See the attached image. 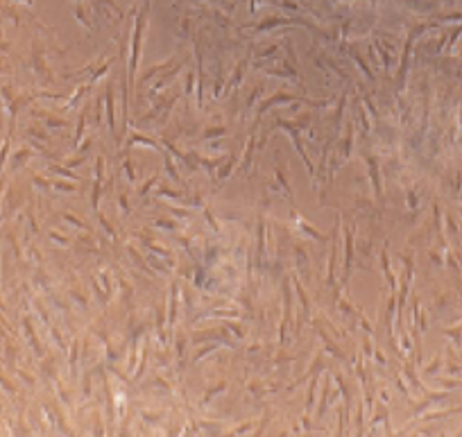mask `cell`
Returning <instances> with one entry per match:
<instances>
[{"mask_svg":"<svg viewBox=\"0 0 462 437\" xmlns=\"http://www.w3.org/2000/svg\"><path fill=\"white\" fill-rule=\"evenodd\" d=\"M152 0H143L141 9H134V23H132V36H129V64H127V91H134L136 84V70L141 61V45H143V32L148 25V14Z\"/></svg>","mask_w":462,"mask_h":437,"instance_id":"6da1fadb","label":"cell"},{"mask_svg":"<svg viewBox=\"0 0 462 437\" xmlns=\"http://www.w3.org/2000/svg\"><path fill=\"white\" fill-rule=\"evenodd\" d=\"M179 68H182V64H179V66H177V68H175V70H172V68H170V70H168V73H166V75H163V77H159V82H157V84H154V86H152V89H150V93H148V95H150V98H154V95H157V93H159V91H163V89H166V86H168V84H170V82H172V79H175V75H177V70H179Z\"/></svg>","mask_w":462,"mask_h":437,"instance_id":"7a4b0ae2","label":"cell"},{"mask_svg":"<svg viewBox=\"0 0 462 437\" xmlns=\"http://www.w3.org/2000/svg\"><path fill=\"white\" fill-rule=\"evenodd\" d=\"M104 104H107V125H109V132H116V116H113V86L107 89V98H104Z\"/></svg>","mask_w":462,"mask_h":437,"instance_id":"3957f363","label":"cell"},{"mask_svg":"<svg viewBox=\"0 0 462 437\" xmlns=\"http://www.w3.org/2000/svg\"><path fill=\"white\" fill-rule=\"evenodd\" d=\"M129 145H145V148H154L161 152V145H159L157 141H152V138H148V136H141V134H134V136L129 138Z\"/></svg>","mask_w":462,"mask_h":437,"instance_id":"277c9868","label":"cell"},{"mask_svg":"<svg viewBox=\"0 0 462 437\" xmlns=\"http://www.w3.org/2000/svg\"><path fill=\"white\" fill-rule=\"evenodd\" d=\"M177 317V285H170V306H168V322H175Z\"/></svg>","mask_w":462,"mask_h":437,"instance_id":"5b68a950","label":"cell"},{"mask_svg":"<svg viewBox=\"0 0 462 437\" xmlns=\"http://www.w3.org/2000/svg\"><path fill=\"white\" fill-rule=\"evenodd\" d=\"M170 64H172V59L163 61L161 66H152V68H148V73H145V75H143V77H141V82H148L150 77H157V75L161 73V70H166V68H168V66H170Z\"/></svg>","mask_w":462,"mask_h":437,"instance_id":"8992f818","label":"cell"},{"mask_svg":"<svg viewBox=\"0 0 462 437\" xmlns=\"http://www.w3.org/2000/svg\"><path fill=\"white\" fill-rule=\"evenodd\" d=\"M111 64H113V57H111V59H109V61H104V64H102V66H100V68H98V70H95V73H93V75H91V82H98V79H100V77H104V73H107V70H109V68H111Z\"/></svg>","mask_w":462,"mask_h":437,"instance_id":"52a82bcc","label":"cell"},{"mask_svg":"<svg viewBox=\"0 0 462 437\" xmlns=\"http://www.w3.org/2000/svg\"><path fill=\"white\" fill-rule=\"evenodd\" d=\"M100 188H102V182L100 179H95L93 182V195H91V207L98 211V197H100Z\"/></svg>","mask_w":462,"mask_h":437,"instance_id":"ba28073f","label":"cell"},{"mask_svg":"<svg viewBox=\"0 0 462 437\" xmlns=\"http://www.w3.org/2000/svg\"><path fill=\"white\" fill-rule=\"evenodd\" d=\"M84 125H86V113H82V116H79V123H77V134H75V145H77V143H79V138H82L84 129H86V127H84Z\"/></svg>","mask_w":462,"mask_h":437,"instance_id":"9c48e42d","label":"cell"},{"mask_svg":"<svg viewBox=\"0 0 462 437\" xmlns=\"http://www.w3.org/2000/svg\"><path fill=\"white\" fill-rule=\"evenodd\" d=\"M75 16H77V20L84 25V27H86V30H93V27H91V23H89V18L84 16V11H82V7H79V5L75 7Z\"/></svg>","mask_w":462,"mask_h":437,"instance_id":"30bf717a","label":"cell"},{"mask_svg":"<svg viewBox=\"0 0 462 437\" xmlns=\"http://www.w3.org/2000/svg\"><path fill=\"white\" fill-rule=\"evenodd\" d=\"M123 168H125V175H127V182H129V184H136V175H134L132 161H125V163H123Z\"/></svg>","mask_w":462,"mask_h":437,"instance_id":"8fae6325","label":"cell"},{"mask_svg":"<svg viewBox=\"0 0 462 437\" xmlns=\"http://www.w3.org/2000/svg\"><path fill=\"white\" fill-rule=\"evenodd\" d=\"M50 170H52V172H57V175H64V177L73 179V182H75V179H77V177H75V175H73V172L68 170V168H59V166H52V168H50Z\"/></svg>","mask_w":462,"mask_h":437,"instance_id":"7c38bea8","label":"cell"},{"mask_svg":"<svg viewBox=\"0 0 462 437\" xmlns=\"http://www.w3.org/2000/svg\"><path fill=\"white\" fill-rule=\"evenodd\" d=\"M64 220H68L70 224H75V226H79V229H86V224H84L82 220H77L75 216H70V213H64Z\"/></svg>","mask_w":462,"mask_h":437,"instance_id":"4fadbf2b","label":"cell"},{"mask_svg":"<svg viewBox=\"0 0 462 437\" xmlns=\"http://www.w3.org/2000/svg\"><path fill=\"white\" fill-rule=\"evenodd\" d=\"M75 363H77V342L73 344V351H70V372L75 374Z\"/></svg>","mask_w":462,"mask_h":437,"instance_id":"5bb4252c","label":"cell"},{"mask_svg":"<svg viewBox=\"0 0 462 437\" xmlns=\"http://www.w3.org/2000/svg\"><path fill=\"white\" fill-rule=\"evenodd\" d=\"M52 186L57 188V191H68V193H73L75 188H77V186H75V184H59V182H57V184H52Z\"/></svg>","mask_w":462,"mask_h":437,"instance_id":"9a60e30c","label":"cell"},{"mask_svg":"<svg viewBox=\"0 0 462 437\" xmlns=\"http://www.w3.org/2000/svg\"><path fill=\"white\" fill-rule=\"evenodd\" d=\"M166 170H168V175H170V177L179 179V177H177V170L172 168V161H170V157H166Z\"/></svg>","mask_w":462,"mask_h":437,"instance_id":"2e32d148","label":"cell"},{"mask_svg":"<svg viewBox=\"0 0 462 437\" xmlns=\"http://www.w3.org/2000/svg\"><path fill=\"white\" fill-rule=\"evenodd\" d=\"M154 226H159V229H168V231H172V222H168V220H157L154 222Z\"/></svg>","mask_w":462,"mask_h":437,"instance_id":"e0dca14e","label":"cell"},{"mask_svg":"<svg viewBox=\"0 0 462 437\" xmlns=\"http://www.w3.org/2000/svg\"><path fill=\"white\" fill-rule=\"evenodd\" d=\"M98 218H100V224H102V226H104V231H107V236H111V238H113V229H111V224H109V222L104 220L102 216H98Z\"/></svg>","mask_w":462,"mask_h":437,"instance_id":"ac0fdd59","label":"cell"},{"mask_svg":"<svg viewBox=\"0 0 462 437\" xmlns=\"http://www.w3.org/2000/svg\"><path fill=\"white\" fill-rule=\"evenodd\" d=\"M152 184H157V175H154V177H152V179H150V182H148V184H145V186H143V188H141V195H145V193H148V188H150V186H152Z\"/></svg>","mask_w":462,"mask_h":437,"instance_id":"d6986e66","label":"cell"},{"mask_svg":"<svg viewBox=\"0 0 462 437\" xmlns=\"http://www.w3.org/2000/svg\"><path fill=\"white\" fill-rule=\"evenodd\" d=\"M50 238H52V240H57V242H64V245H66V242H68V240H66V238H61L59 233H54V231H52V233H50Z\"/></svg>","mask_w":462,"mask_h":437,"instance_id":"ffe728a7","label":"cell"},{"mask_svg":"<svg viewBox=\"0 0 462 437\" xmlns=\"http://www.w3.org/2000/svg\"><path fill=\"white\" fill-rule=\"evenodd\" d=\"M191 89H193V73L188 75V82H186V93L191 95Z\"/></svg>","mask_w":462,"mask_h":437,"instance_id":"44dd1931","label":"cell"},{"mask_svg":"<svg viewBox=\"0 0 462 437\" xmlns=\"http://www.w3.org/2000/svg\"><path fill=\"white\" fill-rule=\"evenodd\" d=\"M16 2H27V5H32V0H16Z\"/></svg>","mask_w":462,"mask_h":437,"instance_id":"7402d4cb","label":"cell"},{"mask_svg":"<svg viewBox=\"0 0 462 437\" xmlns=\"http://www.w3.org/2000/svg\"><path fill=\"white\" fill-rule=\"evenodd\" d=\"M75 2H77V5H79V2H82V0H75Z\"/></svg>","mask_w":462,"mask_h":437,"instance_id":"603a6c76","label":"cell"}]
</instances>
